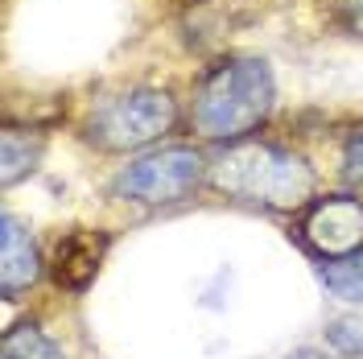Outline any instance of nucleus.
<instances>
[{"label": "nucleus", "instance_id": "obj_1", "mask_svg": "<svg viewBox=\"0 0 363 359\" xmlns=\"http://www.w3.org/2000/svg\"><path fill=\"white\" fill-rule=\"evenodd\" d=\"M211 178L231 199L272 206V211L306 206L310 194H314V170H310V161L301 158V153H294V149H285V145H272V140L231 145L227 153H219Z\"/></svg>", "mask_w": 363, "mask_h": 359}, {"label": "nucleus", "instance_id": "obj_2", "mask_svg": "<svg viewBox=\"0 0 363 359\" xmlns=\"http://www.w3.org/2000/svg\"><path fill=\"white\" fill-rule=\"evenodd\" d=\"M272 99L277 83L264 58H227L194 91V133H203L206 140H235L269 120Z\"/></svg>", "mask_w": 363, "mask_h": 359}, {"label": "nucleus", "instance_id": "obj_3", "mask_svg": "<svg viewBox=\"0 0 363 359\" xmlns=\"http://www.w3.org/2000/svg\"><path fill=\"white\" fill-rule=\"evenodd\" d=\"M174 120H178V104H174L169 91L133 87V91H124V95L104 99V104L91 112L87 136L99 149L124 153V149L153 145L157 136H165L174 128Z\"/></svg>", "mask_w": 363, "mask_h": 359}, {"label": "nucleus", "instance_id": "obj_4", "mask_svg": "<svg viewBox=\"0 0 363 359\" xmlns=\"http://www.w3.org/2000/svg\"><path fill=\"white\" fill-rule=\"evenodd\" d=\"M199 182H203V158L190 145H169V149H157V153H145V158L128 161L116 174L112 194L157 206V202L186 199Z\"/></svg>", "mask_w": 363, "mask_h": 359}, {"label": "nucleus", "instance_id": "obj_5", "mask_svg": "<svg viewBox=\"0 0 363 359\" xmlns=\"http://www.w3.org/2000/svg\"><path fill=\"white\" fill-rule=\"evenodd\" d=\"M301 240L322 260L355 256L363 248V199H351V194L314 199L301 215Z\"/></svg>", "mask_w": 363, "mask_h": 359}, {"label": "nucleus", "instance_id": "obj_6", "mask_svg": "<svg viewBox=\"0 0 363 359\" xmlns=\"http://www.w3.org/2000/svg\"><path fill=\"white\" fill-rule=\"evenodd\" d=\"M42 277V256L17 215H0V293L13 302Z\"/></svg>", "mask_w": 363, "mask_h": 359}, {"label": "nucleus", "instance_id": "obj_7", "mask_svg": "<svg viewBox=\"0 0 363 359\" xmlns=\"http://www.w3.org/2000/svg\"><path fill=\"white\" fill-rule=\"evenodd\" d=\"M108 252V236L104 231H67L58 244H54V260H50V272L54 281L70 293H83L91 285V277L99 272V260Z\"/></svg>", "mask_w": 363, "mask_h": 359}, {"label": "nucleus", "instance_id": "obj_8", "mask_svg": "<svg viewBox=\"0 0 363 359\" xmlns=\"http://www.w3.org/2000/svg\"><path fill=\"white\" fill-rule=\"evenodd\" d=\"M38 158H42V140L25 133H17V128H4V136H0V182L4 186H13V182L21 178V174H29L33 165H38Z\"/></svg>", "mask_w": 363, "mask_h": 359}, {"label": "nucleus", "instance_id": "obj_9", "mask_svg": "<svg viewBox=\"0 0 363 359\" xmlns=\"http://www.w3.org/2000/svg\"><path fill=\"white\" fill-rule=\"evenodd\" d=\"M0 359H62L58 351V343L38 331V326H13V331H4L0 338Z\"/></svg>", "mask_w": 363, "mask_h": 359}, {"label": "nucleus", "instance_id": "obj_10", "mask_svg": "<svg viewBox=\"0 0 363 359\" xmlns=\"http://www.w3.org/2000/svg\"><path fill=\"white\" fill-rule=\"evenodd\" d=\"M322 285L335 297H342V302H363V248L355 256L326 260L322 265Z\"/></svg>", "mask_w": 363, "mask_h": 359}, {"label": "nucleus", "instance_id": "obj_11", "mask_svg": "<svg viewBox=\"0 0 363 359\" xmlns=\"http://www.w3.org/2000/svg\"><path fill=\"white\" fill-rule=\"evenodd\" d=\"M326 338H330V347L342 351V355H363V322L359 318H335L330 326H326Z\"/></svg>", "mask_w": 363, "mask_h": 359}, {"label": "nucleus", "instance_id": "obj_12", "mask_svg": "<svg viewBox=\"0 0 363 359\" xmlns=\"http://www.w3.org/2000/svg\"><path fill=\"white\" fill-rule=\"evenodd\" d=\"M335 13H339V21L347 25L351 33L363 38V0H335Z\"/></svg>", "mask_w": 363, "mask_h": 359}, {"label": "nucleus", "instance_id": "obj_13", "mask_svg": "<svg viewBox=\"0 0 363 359\" xmlns=\"http://www.w3.org/2000/svg\"><path fill=\"white\" fill-rule=\"evenodd\" d=\"M342 165H347V178L355 182V186H363V133H359V136H351Z\"/></svg>", "mask_w": 363, "mask_h": 359}, {"label": "nucleus", "instance_id": "obj_14", "mask_svg": "<svg viewBox=\"0 0 363 359\" xmlns=\"http://www.w3.org/2000/svg\"><path fill=\"white\" fill-rule=\"evenodd\" d=\"M285 359H330V355H322L314 347H301V351H294V355H285Z\"/></svg>", "mask_w": 363, "mask_h": 359}]
</instances>
